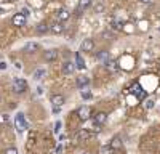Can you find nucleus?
Returning <instances> with one entry per match:
<instances>
[{"mask_svg":"<svg viewBox=\"0 0 160 154\" xmlns=\"http://www.w3.org/2000/svg\"><path fill=\"white\" fill-rule=\"evenodd\" d=\"M75 84H77L78 88H83V87H87L90 84V79H88V77H85V75H80V77H77Z\"/></svg>","mask_w":160,"mask_h":154,"instance_id":"nucleus-10","label":"nucleus"},{"mask_svg":"<svg viewBox=\"0 0 160 154\" xmlns=\"http://www.w3.org/2000/svg\"><path fill=\"white\" fill-rule=\"evenodd\" d=\"M77 138H78V140H88V138H90V132L83 128V130H80V132L77 133Z\"/></svg>","mask_w":160,"mask_h":154,"instance_id":"nucleus-19","label":"nucleus"},{"mask_svg":"<svg viewBox=\"0 0 160 154\" xmlns=\"http://www.w3.org/2000/svg\"><path fill=\"white\" fill-rule=\"evenodd\" d=\"M95 10H96V11H98V13H101V11H102V10H104V5H102V3H98V5H96V7H95Z\"/></svg>","mask_w":160,"mask_h":154,"instance_id":"nucleus-25","label":"nucleus"},{"mask_svg":"<svg viewBox=\"0 0 160 154\" xmlns=\"http://www.w3.org/2000/svg\"><path fill=\"white\" fill-rule=\"evenodd\" d=\"M131 93H135L138 100H144V98H146V92H144V88H142V87H141V84H138V82H136L135 85H133Z\"/></svg>","mask_w":160,"mask_h":154,"instance_id":"nucleus-3","label":"nucleus"},{"mask_svg":"<svg viewBox=\"0 0 160 154\" xmlns=\"http://www.w3.org/2000/svg\"><path fill=\"white\" fill-rule=\"evenodd\" d=\"M141 2H142V3H151L152 0H141Z\"/></svg>","mask_w":160,"mask_h":154,"instance_id":"nucleus-30","label":"nucleus"},{"mask_svg":"<svg viewBox=\"0 0 160 154\" xmlns=\"http://www.w3.org/2000/svg\"><path fill=\"white\" fill-rule=\"evenodd\" d=\"M45 59H47V61H55V59H58V50H47V51H45Z\"/></svg>","mask_w":160,"mask_h":154,"instance_id":"nucleus-9","label":"nucleus"},{"mask_svg":"<svg viewBox=\"0 0 160 154\" xmlns=\"http://www.w3.org/2000/svg\"><path fill=\"white\" fill-rule=\"evenodd\" d=\"M15 125H16V130L18 132H24L26 128L29 127V124L26 122V117H24V114H16V117H15Z\"/></svg>","mask_w":160,"mask_h":154,"instance_id":"nucleus-2","label":"nucleus"},{"mask_svg":"<svg viewBox=\"0 0 160 154\" xmlns=\"http://www.w3.org/2000/svg\"><path fill=\"white\" fill-rule=\"evenodd\" d=\"M10 2H13V0H10Z\"/></svg>","mask_w":160,"mask_h":154,"instance_id":"nucleus-31","label":"nucleus"},{"mask_svg":"<svg viewBox=\"0 0 160 154\" xmlns=\"http://www.w3.org/2000/svg\"><path fill=\"white\" fill-rule=\"evenodd\" d=\"M85 61H83V58H82V55L80 53H75V68L77 69H85Z\"/></svg>","mask_w":160,"mask_h":154,"instance_id":"nucleus-11","label":"nucleus"},{"mask_svg":"<svg viewBox=\"0 0 160 154\" xmlns=\"http://www.w3.org/2000/svg\"><path fill=\"white\" fill-rule=\"evenodd\" d=\"M114 151H115V149H112L111 145H106V146H102V149H101L102 154H114Z\"/></svg>","mask_w":160,"mask_h":154,"instance_id":"nucleus-22","label":"nucleus"},{"mask_svg":"<svg viewBox=\"0 0 160 154\" xmlns=\"http://www.w3.org/2000/svg\"><path fill=\"white\" fill-rule=\"evenodd\" d=\"M146 108H148V109H152V108H154V101H152V100H149L148 103H146Z\"/></svg>","mask_w":160,"mask_h":154,"instance_id":"nucleus-26","label":"nucleus"},{"mask_svg":"<svg viewBox=\"0 0 160 154\" xmlns=\"http://www.w3.org/2000/svg\"><path fill=\"white\" fill-rule=\"evenodd\" d=\"M5 154H18V149L16 148H7L5 149Z\"/></svg>","mask_w":160,"mask_h":154,"instance_id":"nucleus-24","label":"nucleus"},{"mask_svg":"<svg viewBox=\"0 0 160 154\" xmlns=\"http://www.w3.org/2000/svg\"><path fill=\"white\" fill-rule=\"evenodd\" d=\"M111 148H112V149H120V148H122V140H120L118 136H115V138L111 141Z\"/></svg>","mask_w":160,"mask_h":154,"instance_id":"nucleus-16","label":"nucleus"},{"mask_svg":"<svg viewBox=\"0 0 160 154\" xmlns=\"http://www.w3.org/2000/svg\"><path fill=\"white\" fill-rule=\"evenodd\" d=\"M74 69H75V66H74V63H71V61H66L62 64V72L64 74H72Z\"/></svg>","mask_w":160,"mask_h":154,"instance_id":"nucleus-12","label":"nucleus"},{"mask_svg":"<svg viewBox=\"0 0 160 154\" xmlns=\"http://www.w3.org/2000/svg\"><path fill=\"white\" fill-rule=\"evenodd\" d=\"M11 23H13V26L22 28V26H26V16H24V15H21V13H16V15L11 18Z\"/></svg>","mask_w":160,"mask_h":154,"instance_id":"nucleus-4","label":"nucleus"},{"mask_svg":"<svg viewBox=\"0 0 160 154\" xmlns=\"http://www.w3.org/2000/svg\"><path fill=\"white\" fill-rule=\"evenodd\" d=\"M5 68H7V63L2 61V63H0V69H5Z\"/></svg>","mask_w":160,"mask_h":154,"instance_id":"nucleus-29","label":"nucleus"},{"mask_svg":"<svg viewBox=\"0 0 160 154\" xmlns=\"http://www.w3.org/2000/svg\"><path fill=\"white\" fill-rule=\"evenodd\" d=\"M64 96L62 95H53L51 96V105L55 106V108H61L62 105H64Z\"/></svg>","mask_w":160,"mask_h":154,"instance_id":"nucleus-7","label":"nucleus"},{"mask_svg":"<svg viewBox=\"0 0 160 154\" xmlns=\"http://www.w3.org/2000/svg\"><path fill=\"white\" fill-rule=\"evenodd\" d=\"M90 5H91V0H80V2H78V11L88 8Z\"/></svg>","mask_w":160,"mask_h":154,"instance_id":"nucleus-20","label":"nucleus"},{"mask_svg":"<svg viewBox=\"0 0 160 154\" xmlns=\"http://www.w3.org/2000/svg\"><path fill=\"white\" fill-rule=\"evenodd\" d=\"M48 31H50V26H48V24H43V23H42V24L37 26V32H38V34H47Z\"/></svg>","mask_w":160,"mask_h":154,"instance_id":"nucleus-17","label":"nucleus"},{"mask_svg":"<svg viewBox=\"0 0 160 154\" xmlns=\"http://www.w3.org/2000/svg\"><path fill=\"white\" fill-rule=\"evenodd\" d=\"M99 59H106V61H109V56H108V51H101V53L98 55Z\"/></svg>","mask_w":160,"mask_h":154,"instance_id":"nucleus-23","label":"nucleus"},{"mask_svg":"<svg viewBox=\"0 0 160 154\" xmlns=\"http://www.w3.org/2000/svg\"><path fill=\"white\" fill-rule=\"evenodd\" d=\"M56 18H58V21H68L71 18V13L66 8H61V10L56 11Z\"/></svg>","mask_w":160,"mask_h":154,"instance_id":"nucleus-6","label":"nucleus"},{"mask_svg":"<svg viewBox=\"0 0 160 154\" xmlns=\"http://www.w3.org/2000/svg\"><path fill=\"white\" fill-rule=\"evenodd\" d=\"M106 68H108L109 71H112V72H115L117 71V63L109 59V61H106Z\"/></svg>","mask_w":160,"mask_h":154,"instance_id":"nucleus-21","label":"nucleus"},{"mask_svg":"<svg viewBox=\"0 0 160 154\" xmlns=\"http://www.w3.org/2000/svg\"><path fill=\"white\" fill-rule=\"evenodd\" d=\"M37 50H38V44H35V42H29L24 47V51H28V53H34Z\"/></svg>","mask_w":160,"mask_h":154,"instance_id":"nucleus-15","label":"nucleus"},{"mask_svg":"<svg viewBox=\"0 0 160 154\" xmlns=\"http://www.w3.org/2000/svg\"><path fill=\"white\" fill-rule=\"evenodd\" d=\"M106 121H108V114H106V112H98V114L95 116V124L102 125Z\"/></svg>","mask_w":160,"mask_h":154,"instance_id":"nucleus-13","label":"nucleus"},{"mask_svg":"<svg viewBox=\"0 0 160 154\" xmlns=\"http://www.w3.org/2000/svg\"><path fill=\"white\" fill-rule=\"evenodd\" d=\"M59 128H61V122L58 121V122L55 124V132H56V133H58V130H59Z\"/></svg>","mask_w":160,"mask_h":154,"instance_id":"nucleus-28","label":"nucleus"},{"mask_svg":"<svg viewBox=\"0 0 160 154\" xmlns=\"http://www.w3.org/2000/svg\"><path fill=\"white\" fill-rule=\"evenodd\" d=\"M50 31H51L53 34H61V32L64 31V26H62L61 23H55V24L50 26Z\"/></svg>","mask_w":160,"mask_h":154,"instance_id":"nucleus-14","label":"nucleus"},{"mask_svg":"<svg viewBox=\"0 0 160 154\" xmlns=\"http://www.w3.org/2000/svg\"><path fill=\"white\" fill-rule=\"evenodd\" d=\"M91 95H90V92H82V98H85V100H88Z\"/></svg>","mask_w":160,"mask_h":154,"instance_id":"nucleus-27","label":"nucleus"},{"mask_svg":"<svg viewBox=\"0 0 160 154\" xmlns=\"http://www.w3.org/2000/svg\"><path fill=\"white\" fill-rule=\"evenodd\" d=\"M93 47H95V42H93L91 38H85V40L82 42V45H80V50L82 51H91Z\"/></svg>","mask_w":160,"mask_h":154,"instance_id":"nucleus-8","label":"nucleus"},{"mask_svg":"<svg viewBox=\"0 0 160 154\" xmlns=\"http://www.w3.org/2000/svg\"><path fill=\"white\" fill-rule=\"evenodd\" d=\"M77 114H78V117L82 119V121H88L90 116H91V108L90 106H83V108H80L77 111Z\"/></svg>","mask_w":160,"mask_h":154,"instance_id":"nucleus-5","label":"nucleus"},{"mask_svg":"<svg viewBox=\"0 0 160 154\" xmlns=\"http://www.w3.org/2000/svg\"><path fill=\"white\" fill-rule=\"evenodd\" d=\"M43 75H45V69L38 68V69L34 72V79H35V80H40V79H43Z\"/></svg>","mask_w":160,"mask_h":154,"instance_id":"nucleus-18","label":"nucleus"},{"mask_svg":"<svg viewBox=\"0 0 160 154\" xmlns=\"http://www.w3.org/2000/svg\"><path fill=\"white\" fill-rule=\"evenodd\" d=\"M11 88L15 93H24L26 90H28V82H26L24 79H15L11 84Z\"/></svg>","mask_w":160,"mask_h":154,"instance_id":"nucleus-1","label":"nucleus"}]
</instances>
